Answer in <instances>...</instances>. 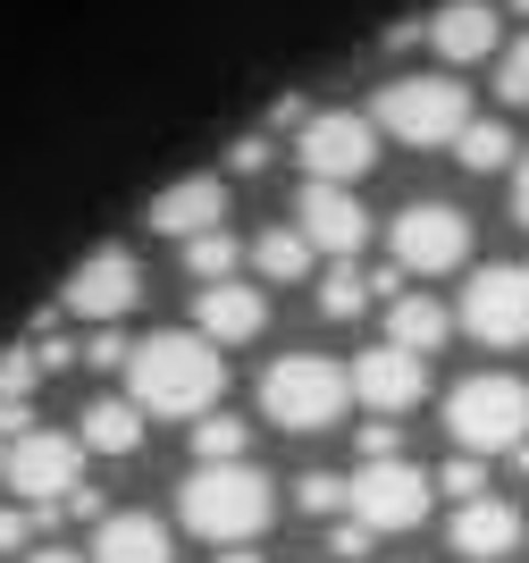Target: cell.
Returning <instances> with one entry per match:
<instances>
[{"label":"cell","mask_w":529,"mask_h":563,"mask_svg":"<svg viewBox=\"0 0 529 563\" xmlns=\"http://www.w3.org/2000/svg\"><path fill=\"white\" fill-rule=\"evenodd\" d=\"M420 34L438 43V59L480 68V59H496V43H505V18H496V0H445V9L420 25Z\"/></svg>","instance_id":"5bb4252c"},{"label":"cell","mask_w":529,"mask_h":563,"mask_svg":"<svg viewBox=\"0 0 529 563\" xmlns=\"http://www.w3.org/2000/svg\"><path fill=\"white\" fill-rule=\"evenodd\" d=\"M345 362H328V353H277L269 371H261V412H269L277 429H295V438H311V429H337L345 421Z\"/></svg>","instance_id":"3957f363"},{"label":"cell","mask_w":529,"mask_h":563,"mask_svg":"<svg viewBox=\"0 0 529 563\" xmlns=\"http://www.w3.org/2000/svg\"><path fill=\"white\" fill-rule=\"evenodd\" d=\"M295 161L302 177H320V186H353V177H370V161H378V126H370L362 110H311L295 135Z\"/></svg>","instance_id":"30bf717a"},{"label":"cell","mask_w":529,"mask_h":563,"mask_svg":"<svg viewBox=\"0 0 529 563\" xmlns=\"http://www.w3.org/2000/svg\"><path fill=\"white\" fill-rule=\"evenodd\" d=\"M387 253H395L404 278H445V269L471 261V219L454 202H404L395 228H387Z\"/></svg>","instance_id":"52a82bcc"},{"label":"cell","mask_w":529,"mask_h":563,"mask_svg":"<svg viewBox=\"0 0 529 563\" xmlns=\"http://www.w3.org/2000/svg\"><path fill=\"white\" fill-rule=\"evenodd\" d=\"M0 446H9V438H0Z\"/></svg>","instance_id":"f35d334b"},{"label":"cell","mask_w":529,"mask_h":563,"mask_svg":"<svg viewBox=\"0 0 529 563\" xmlns=\"http://www.w3.org/2000/svg\"><path fill=\"white\" fill-rule=\"evenodd\" d=\"M513 547H521V514H513L505 496H471V505H454V555L505 563Z\"/></svg>","instance_id":"2e32d148"},{"label":"cell","mask_w":529,"mask_h":563,"mask_svg":"<svg viewBox=\"0 0 529 563\" xmlns=\"http://www.w3.org/2000/svg\"><path fill=\"white\" fill-rule=\"evenodd\" d=\"M370 126L395 143H412V152H438V143H454V126L471 118V93H462L454 76H395V85H378V101H370Z\"/></svg>","instance_id":"5b68a950"},{"label":"cell","mask_w":529,"mask_h":563,"mask_svg":"<svg viewBox=\"0 0 529 563\" xmlns=\"http://www.w3.org/2000/svg\"><path fill=\"white\" fill-rule=\"evenodd\" d=\"M143 303V269L126 244H101V253L76 261V278L59 286V311L68 320H92V329H110V320H126V311Z\"/></svg>","instance_id":"8fae6325"},{"label":"cell","mask_w":529,"mask_h":563,"mask_svg":"<svg viewBox=\"0 0 529 563\" xmlns=\"http://www.w3.org/2000/svg\"><path fill=\"white\" fill-rule=\"evenodd\" d=\"M34 378H43L34 345H9V353H0V404H25V396H34Z\"/></svg>","instance_id":"83f0119b"},{"label":"cell","mask_w":529,"mask_h":563,"mask_svg":"<svg viewBox=\"0 0 529 563\" xmlns=\"http://www.w3.org/2000/svg\"><path fill=\"white\" fill-rule=\"evenodd\" d=\"M85 563H168V521H152V514H101Z\"/></svg>","instance_id":"ac0fdd59"},{"label":"cell","mask_w":529,"mask_h":563,"mask_svg":"<svg viewBox=\"0 0 529 563\" xmlns=\"http://www.w3.org/2000/svg\"><path fill=\"white\" fill-rule=\"evenodd\" d=\"M85 362H92V371H118V362H126V336H118V329H92L85 336Z\"/></svg>","instance_id":"4dcf8cb0"},{"label":"cell","mask_w":529,"mask_h":563,"mask_svg":"<svg viewBox=\"0 0 529 563\" xmlns=\"http://www.w3.org/2000/svg\"><path fill=\"white\" fill-rule=\"evenodd\" d=\"M445 438L462 454H513L529 438V387L505 378V371H471L445 396Z\"/></svg>","instance_id":"277c9868"},{"label":"cell","mask_w":529,"mask_h":563,"mask_svg":"<svg viewBox=\"0 0 529 563\" xmlns=\"http://www.w3.org/2000/svg\"><path fill=\"white\" fill-rule=\"evenodd\" d=\"M454 329H471L480 345H496V353L529 345V269H521V261H487L480 278L462 286Z\"/></svg>","instance_id":"9c48e42d"},{"label":"cell","mask_w":529,"mask_h":563,"mask_svg":"<svg viewBox=\"0 0 529 563\" xmlns=\"http://www.w3.org/2000/svg\"><path fill=\"white\" fill-rule=\"evenodd\" d=\"M513 9H521V18H529V0H513Z\"/></svg>","instance_id":"74e56055"},{"label":"cell","mask_w":529,"mask_h":563,"mask_svg":"<svg viewBox=\"0 0 529 563\" xmlns=\"http://www.w3.org/2000/svg\"><path fill=\"white\" fill-rule=\"evenodd\" d=\"M261 161H269V135H244V143L228 152V168H261Z\"/></svg>","instance_id":"836d02e7"},{"label":"cell","mask_w":529,"mask_h":563,"mask_svg":"<svg viewBox=\"0 0 529 563\" xmlns=\"http://www.w3.org/2000/svg\"><path fill=\"white\" fill-rule=\"evenodd\" d=\"M269 514H277V488L253 463H194L177 488V521L202 547H253L269 530Z\"/></svg>","instance_id":"7a4b0ae2"},{"label":"cell","mask_w":529,"mask_h":563,"mask_svg":"<svg viewBox=\"0 0 529 563\" xmlns=\"http://www.w3.org/2000/svg\"><path fill=\"white\" fill-rule=\"evenodd\" d=\"M219 219H228V186H219V177H177V186L152 202V235H177V244L219 228Z\"/></svg>","instance_id":"e0dca14e"},{"label":"cell","mask_w":529,"mask_h":563,"mask_svg":"<svg viewBox=\"0 0 529 563\" xmlns=\"http://www.w3.org/2000/svg\"><path fill=\"white\" fill-rule=\"evenodd\" d=\"M496 93H505V101H529V34L496 59Z\"/></svg>","instance_id":"f546056e"},{"label":"cell","mask_w":529,"mask_h":563,"mask_svg":"<svg viewBox=\"0 0 529 563\" xmlns=\"http://www.w3.org/2000/svg\"><path fill=\"white\" fill-rule=\"evenodd\" d=\"M438 496H454V505H471V496H487V454H454V463L429 479Z\"/></svg>","instance_id":"484cf974"},{"label":"cell","mask_w":529,"mask_h":563,"mask_svg":"<svg viewBox=\"0 0 529 563\" xmlns=\"http://www.w3.org/2000/svg\"><path fill=\"white\" fill-rule=\"evenodd\" d=\"M370 547H378V530H362L353 514H337V530H328V555H337V563H362Z\"/></svg>","instance_id":"f1b7e54d"},{"label":"cell","mask_w":529,"mask_h":563,"mask_svg":"<svg viewBox=\"0 0 529 563\" xmlns=\"http://www.w3.org/2000/svg\"><path fill=\"white\" fill-rule=\"evenodd\" d=\"M513 219L529 228V152H521V168H513Z\"/></svg>","instance_id":"e575fe53"},{"label":"cell","mask_w":529,"mask_h":563,"mask_svg":"<svg viewBox=\"0 0 529 563\" xmlns=\"http://www.w3.org/2000/svg\"><path fill=\"white\" fill-rule=\"evenodd\" d=\"M25 539H34V514H25V505H0V555H18Z\"/></svg>","instance_id":"1f68e13d"},{"label":"cell","mask_w":529,"mask_h":563,"mask_svg":"<svg viewBox=\"0 0 529 563\" xmlns=\"http://www.w3.org/2000/svg\"><path fill=\"white\" fill-rule=\"evenodd\" d=\"M235 261H244V244H235V235H219V228L185 235V269H194V286H210V278H235Z\"/></svg>","instance_id":"d4e9b609"},{"label":"cell","mask_w":529,"mask_h":563,"mask_svg":"<svg viewBox=\"0 0 529 563\" xmlns=\"http://www.w3.org/2000/svg\"><path fill=\"white\" fill-rule=\"evenodd\" d=\"M295 235L311 244V253H328V261H353L370 244V211L353 202L345 186H320V177H311L302 202H295Z\"/></svg>","instance_id":"4fadbf2b"},{"label":"cell","mask_w":529,"mask_h":563,"mask_svg":"<svg viewBox=\"0 0 529 563\" xmlns=\"http://www.w3.org/2000/svg\"><path fill=\"white\" fill-rule=\"evenodd\" d=\"M345 396L395 421V412H412V404L429 396V362L404 353V345H370V353H353V362H345Z\"/></svg>","instance_id":"7c38bea8"},{"label":"cell","mask_w":529,"mask_h":563,"mask_svg":"<svg viewBox=\"0 0 529 563\" xmlns=\"http://www.w3.org/2000/svg\"><path fill=\"white\" fill-rule=\"evenodd\" d=\"M76 446H85V454H135V446H143V412H135L126 396L85 404V421H76Z\"/></svg>","instance_id":"44dd1931"},{"label":"cell","mask_w":529,"mask_h":563,"mask_svg":"<svg viewBox=\"0 0 529 563\" xmlns=\"http://www.w3.org/2000/svg\"><path fill=\"white\" fill-rule=\"evenodd\" d=\"M454 336V311L438 303V295H387V345H404V353H429Z\"/></svg>","instance_id":"ffe728a7"},{"label":"cell","mask_w":529,"mask_h":563,"mask_svg":"<svg viewBox=\"0 0 529 563\" xmlns=\"http://www.w3.org/2000/svg\"><path fill=\"white\" fill-rule=\"evenodd\" d=\"M387 454H395V421L378 412V421L362 429V463H387Z\"/></svg>","instance_id":"d6a6232c"},{"label":"cell","mask_w":529,"mask_h":563,"mask_svg":"<svg viewBox=\"0 0 529 563\" xmlns=\"http://www.w3.org/2000/svg\"><path fill=\"white\" fill-rule=\"evenodd\" d=\"M0 479L18 505H59V496L85 479V446H76V429H18L9 446H0Z\"/></svg>","instance_id":"8992f818"},{"label":"cell","mask_w":529,"mask_h":563,"mask_svg":"<svg viewBox=\"0 0 529 563\" xmlns=\"http://www.w3.org/2000/svg\"><path fill=\"white\" fill-rule=\"evenodd\" d=\"M244 446H253V429L235 421V412H194V463H244Z\"/></svg>","instance_id":"603a6c76"},{"label":"cell","mask_w":529,"mask_h":563,"mask_svg":"<svg viewBox=\"0 0 529 563\" xmlns=\"http://www.w3.org/2000/svg\"><path fill=\"white\" fill-rule=\"evenodd\" d=\"M25 563H85V555H76V547H34Z\"/></svg>","instance_id":"d590c367"},{"label":"cell","mask_w":529,"mask_h":563,"mask_svg":"<svg viewBox=\"0 0 529 563\" xmlns=\"http://www.w3.org/2000/svg\"><path fill=\"white\" fill-rule=\"evenodd\" d=\"M429 496H438V488H429V471H412L404 454H387V463H362L345 479V514L362 521V530L387 539V530H420Z\"/></svg>","instance_id":"ba28073f"},{"label":"cell","mask_w":529,"mask_h":563,"mask_svg":"<svg viewBox=\"0 0 529 563\" xmlns=\"http://www.w3.org/2000/svg\"><path fill=\"white\" fill-rule=\"evenodd\" d=\"M219 563H261V555H253V547H219Z\"/></svg>","instance_id":"8d00e7d4"},{"label":"cell","mask_w":529,"mask_h":563,"mask_svg":"<svg viewBox=\"0 0 529 563\" xmlns=\"http://www.w3.org/2000/svg\"><path fill=\"white\" fill-rule=\"evenodd\" d=\"M378 295H404V269H395V261H387V269H353V261H337V269L320 278V311H328V320H362Z\"/></svg>","instance_id":"d6986e66"},{"label":"cell","mask_w":529,"mask_h":563,"mask_svg":"<svg viewBox=\"0 0 529 563\" xmlns=\"http://www.w3.org/2000/svg\"><path fill=\"white\" fill-rule=\"evenodd\" d=\"M253 269L269 286H295V278H311V244H302L295 228H261L253 235Z\"/></svg>","instance_id":"7402d4cb"},{"label":"cell","mask_w":529,"mask_h":563,"mask_svg":"<svg viewBox=\"0 0 529 563\" xmlns=\"http://www.w3.org/2000/svg\"><path fill=\"white\" fill-rule=\"evenodd\" d=\"M454 161L480 177V168H505L513 161V126H496V118H462L454 126Z\"/></svg>","instance_id":"cb8c5ba5"},{"label":"cell","mask_w":529,"mask_h":563,"mask_svg":"<svg viewBox=\"0 0 529 563\" xmlns=\"http://www.w3.org/2000/svg\"><path fill=\"white\" fill-rule=\"evenodd\" d=\"M295 505L337 521V514H345V479H337V471H302V479H295Z\"/></svg>","instance_id":"4316f807"},{"label":"cell","mask_w":529,"mask_h":563,"mask_svg":"<svg viewBox=\"0 0 529 563\" xmlns=\"http://www.w3.org/2000/svg\"><path fill=\"white\" fill-rule=\"evenodd\" d=\"M228 396V371H219V345L194 329H161L126 345V404L152 412V421H194Z\"/></svg>","instance_id":"6da1fadb"},{"label":"cell","mask_w":529,"mask_h":563,"mask_svg":"<svg viewBox=\"0 0 529 563\" xmlns=\"http://www.w3.org/2000/svg\"><path fill=\"white\" fill-rule=\"evenodd\" d=\"M261 320H269L261 286L210 278L202 295H194V336H210V345H253V336H261Z\"/></svg>","instance_id":"9a60e30c"}]
</instances>
